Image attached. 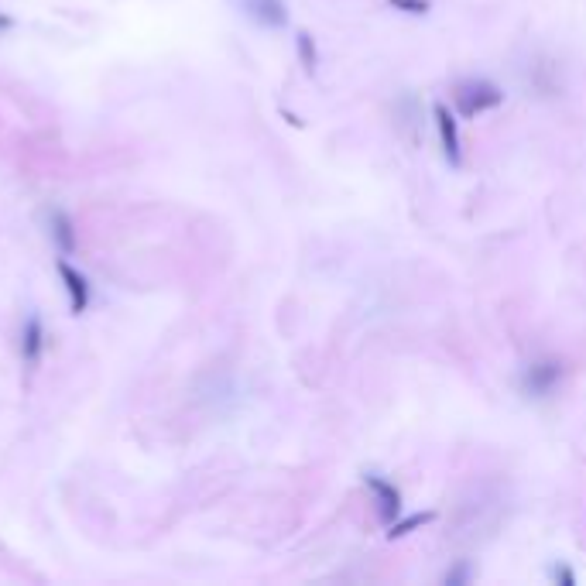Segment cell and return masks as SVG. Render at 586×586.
Returning <instances> with one entry per match:
<instances>
[{"instance_id":"cell-1","label":"cell","mask_w":586,"mask_h":586,"mask_svg":"<svg viewBox=\"0 0 586 586\" xmlns=\"http://www.w3.org/2000/svg\"><path fill=\"white\" fill-rule=\"evenodd\" d=\"M453 103L463 117H477V114H487V110L501 107L504 93H501V86L487 83V79H463L453 90Z\"/></svg>"},{"instance_id":"cell-2","label":"cell","mask_w":586,"mask_h":586,"mask_svg":"<svg viewBox=\"0 0 586 586\" xmlns=\"http://www.w3.org/2000/svg\"><path fill=\"white\" fill-rule=\"evenodd\" d=\"M559 381H563V360H556V357L532 360V364H525L518 374V388L525 398H549L552 391L559 388Z\"/></svg>"},{"instance_id":"cell-3","label":"cell","mask_w":586,"mask_h":586,"mask_svg":"<svg viewBox=\"0 0 586 586\" xmlns=\"http://www.w3.org/2000/svg\"><path fill=\"white\" fill-rule=\"evenodd\" d=\"M432 117H436V131H439V148H443L446 162L453 168L463 165V144H460V120H456L453 110L446 103H436L432 107Z\"/></svg>"},{"instance_id":"cell-4","label":"cell","mask_w":586,"mask_h":586,"mask_svg":"<svg viewBox=\"0 0 586 586\" xmlns=\"http://www.w3.org/2000/svg\"><path fill=\"white\" fill-rule=\"evenodd\" d=\"M364 484H367V491L374 494L377 518H381L384 525H391V521H398V515H401V491H398V487L391 484V480L377 477V473H367Z\"/></svg>"},{"instance_id":"cell-5","label":"cell","mask_w":586,"mask_h":586,"mask_svg":"<svg viewBox=\"0 0 586 586\" xmlns=\"http://www.w3.org/2000/svg\"><path fill=\"white\" fill-rule=\"evenodd\" d=\"M240 11L247 14L254 24H261V28H285L288 24V7L285 0H240Z\"/></svg>"},{"instance_id":"cell-6","label":"cell","mask_w":586,"mask_h":586,"mask_svg":"<svg viewBox=\"0 0 586 586\" xmlns=\"http://www.w3.org/2000/svg\"><path fill=\"white\" fill-rule=\"evenodd\" d=\"M59 275H62V282H66L72 316H83V312L90 309V282H86V275H79L69 261H59Z\"/></svg>"},{"instance_id":"cell-7","label":"cell","mask_w":586,"mask_h":586,"mask_svg":"<svg viewBox=\"0 0 586 586\" xmlns=\"http://www.w3.org/2000/svg\"><path fill=\"white\" fill-rule=\"evenodd\" d=\"M42 353H45V326L38 316H28L21 329V360L28 367H35L42 360Z\"/></svg>"},{"instance_id":"cell-8","label":"cell","mask_w":586,"mask_h":586,"mask_svg":"<svg viewBox=\"0 0 586 586\" xmlns=\"http://www.w3.org/2000/svg\"><path fill=\"white\" fill-rule=\"evenodd\" d=\"M48 234H52L55 247H59L62 254H76L79 237H76V223H72L69 213H62V210L48 213Z\"/></svg>"},{"instance_id":"cell-9","label":"cell","mask_w":586,"mask_h":586,"mask_svg":"<svg viewBox=\"0 0 586 586\" xmlns=\"http://www.w3.org/2000/svg\"><path fill=\"white\" fill-rule=\"evenodd\" d=\"M429 521H436V511H425V515H408L405 521H391V525H388V539H405V535H412L415 528L429 525Z\"/></svg>"},{"instance_id":"cell-10","label":"cell","mask_w":586,"mask_h":586,"mask_svg":"<svg viewBox=\"0 0 586 586\" xmlns=\"http://www.w3.org/2000/svg\"><path fill=\"white\" fill-rule=\"evenodd\" d=\"M299 59H302V66L309 69V72H316V42H312V35H299Z\"/></svg>"},{"instance_id":"cell-11","label":"cell","mask_w":586,"mask_h":586,"mask_svg":"<svg viewBox=\"0 0 586 586\" xmlns=\"http://www.w3.org/2000/svg\"><path fill=\"white\" fill-rule=\"evenodd\" d=\"M391 7H398V11H408V14H429V0H388Z\"/></svg>"},{"instance_id":"cell-12","label":"cell","mask_w":586,"mask_h":586,"mask_svg":"<svg viewBox=\"0 0 586 586\" xmlns=\"http://www.w3.org/2000/svg\"><path fill=\"white\" fill-rule=\"evenodd\" d=\"M552 580H556V583H569V586H573V583H576V576H573V569H566V566H556V569H552Z\"/></svg>"},{"instance_id":"cell-13","label":"cell","mask_w":586,"mask_h":586,"mask_svg":"<svg viewBox=\"0 0 586 586\" xmlns=\"http://www.w3.org/2000/svg\"><path fill=\"white\" fill-rule=\"evenodd\" d=\"M11 28H14V18H11V14L0 11V35H4V31H11Z\"/></svg>"}]
</instances>
